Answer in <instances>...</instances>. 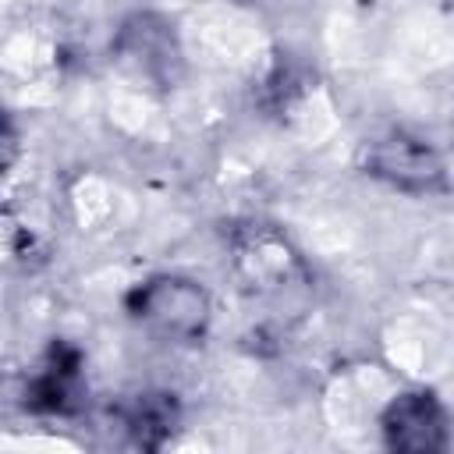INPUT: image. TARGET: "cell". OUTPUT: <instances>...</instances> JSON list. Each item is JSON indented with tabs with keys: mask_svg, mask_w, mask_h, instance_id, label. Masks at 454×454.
Here are the masks:
<instances>
[{
	"mask_svg": "<svg viewBox=\"0 0 454 454\" xmlns=\"http://www.w3.org/2000/svg\"><path fill=\"white\" fill-rule=\"evenodd\" d=\"M231 273L248 305L273 316L298 312L312 294V270L294 241L273 223H238L231 231Z\"/></svg>",
	"mask_w": 454,
	"mask_h": 454,
	"instance_id": "obj_1",
	"label": "cell"
},
{
	"mask_svg": "<svg viewBox=\"0 0 454 454\" xmlns=\"http://www.w3.org/2000/svg\"><path fill=\"white\" fill-rule=\"evenodd\" d=\"M128 316L167 344H199L213 323L209 291L192 277H149L124 298Z\"/></svg>",
	"mask_w": 454,
	"mask_h": 454,
	"instance_id": "obj_2",
	"label": "cell"
},
{
	"mask_svg": "<svg viewBox=\"0 0 454 454\" xmlns=\"http://www.w3.org/2000/svg\"><path fill=\"white\" fill-rule=\"evenodd\" d=\"M362 170L397 192H408V195H440L447 192V167L440 160V153L404 131V128H394V131H383L376 135L372 142L362 145Z\"/></svg>",
	"mask_w": 454,
	"mask_h": 454,
	"instance_id": "obj_3",
	"label": "cell"
},
{
	"mask_svg": "<svg viewBox=\"0 0 454 454\" xmlns=\"http://www.w3.org/2000/svg\"><path fill=\"white\" fill-rule=\"evenodd\" d=\"M114 57L135 82L156 89H174L184 71L174 25L160 14H131L114 39Z\"/></svg>",
	"mask_w": 454,
	"mask_h": 454,
	"instance_id": "obj_4",
	"label": "cell"
},
{
	"mask_svg": "<svg viewBox=\"0 0 454 454\" xmlns=\"http://www.w3.org/2000/svg\"><path fill=\"white\" fill-rule=\"evenodd\" d=\"M380 433L390 450L433 454L450 443V419L433 390H404L383 408Z\"/></svg>",
	"mask_w": 454,
	"mask_h": 454,
	"instance_id": "obj_5",
	"label": "cell"
},
{
	"mask_svg": "<svg viewBox=\"0 0 454 454\" xmlns=\"http://www.w3.org/2000/svg\"><path fill=\"white\" fill-rule=\"evenodd\" d=\"M85 404L82 351L67 340H53L39 369L25 383V408L35 415H74Z\"/></svg>",
	"mask_w": 454,
	"mask_h": 454,
	"instance_id": "obj_6",
	"label": "cell"
},
{
	"mask_svg": "<svg viewBox=\"0 0 454 454\" xmlns=\"http://www.w3.org/2000/svg\"><path fill=\"white\" fill-rule=\"evenodd\" d=\"M177 419H181V404L167 390H142L121 408V426L128 440L142 450H160L174 436Z\"/></svg>",
	"mask_w": 454,
	"mask_h": 454,
	"instance_id": "obj_7",
	"label": "cell"
},
{
	"mask_svg": "<svg viewBox=\"0 0 454 454\" xmlns=\"http://www.w3.org/2000/svg\"><path fill=\"white\" fill-rule=\"evenodd\" d=\"M305 74L298 71V67H291V64H280L270 78H266V103L273 106V110H287V103L298 96V92H305Z\"/></svg>",
	"mask_w": 454,
	"mask_h": 454,
	"instance_id": "obj_8",
	"label": "cell"
}]
</instances>
